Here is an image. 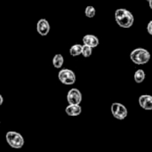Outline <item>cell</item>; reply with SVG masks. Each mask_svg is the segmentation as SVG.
I'll use <instances>...</instances> for the list:
<instances>
[{
    "label": "cell",
    "mask_w": 152,
    "mask_h": 152,
    "mask_svg": "<svg viewBox=\"0 0 152 152\" xmlns=\"http://www.w3.org/2000/svg\"><path fill=\"white\" fill-rule=\"evenodd\" d=\"M115 19L117 23L118 24V26H120L121 28H131L134 24V16L131 13V12H129L126 9L124 8H120L116 10L115 12Z\"/></svg>",
    "instance_id": "obj_1"
},
{
    "label": "cell",
    "mask_w": 152,
    "mask_h": 152,
    "mask_svg": "<svg viewBox=\"0 0 152 152\" xmlns=\"http://www.w3.org/2000/svg\"><path fill=\"white\" fill-rule=\"evenodd\" d=\"M130 58L134 63L137 65H143L150 61L151 53L148 50L144 48H136L134 51H132Z\"/></svg>",
    "instance_id": "obj_2"
},
{
    "label": "cell",
    "mask_w": 152,
    "mask_h": 152,
    "mask_svg": "<svg viewBox=\"0 0 152 152\" xmlns=\"http://www.w3.org/2000/svg\"><path fill=\"white\" fill-rule=\"evenodd\" d=\"M5 139L7 143L13 149H20L24 145V139L22 135L17 132H8L5 135Z\"/></svg>",
    "instance_id": "obj_3"
},
{
    "label": "cell",
    "mask_w": 152,
    "mask_h": 152,
    "mask_svg": "<svg viewBox=\"0 0 152 152\" xmlns=\"http://www.w3.org/2000/svg\"><path fill=\"white\" fill-rule=\"evenodd\" d=\"M58 78L62 84H64L66 86L73 85L76 82L75 73L71 69H61L58 74Z\"/></svg>",
    "instance_id": "obj_4"
},
{
    "label": "cell",
    "mask_w": 152,
    "mask_h": 152,
    "mask_svg": "<svg viewBox=\"0 0 152 152\" xmlns=\"http://www.w3.org/2000/svg\"><path fill=\"white\" fill-rule=\"evenodd\" d=\"M110 110H111V113H112L113 117L117 119L124 120L127 117V114H128L127 110L121 103H118V102L112 103Z\"/></svg>",
    "instance_id": "obj_5"
},
{
    "label": "cell",
    "mask_w": 152,
    "mask_h": 152,
    "mask_svg": "<svg viewBox=\"0 0 152 152\" xmlns=\"http://www.w3.org/2000/svg\"><path fill=\"white\" fill-rule=\"evenodd\" d=\"M67 101L69 104H80V102H82L81 92L77 88L69 90L67 94Z\"/></svg>",
    "instance_id": "obj_6"
},
{
    "label": "cell",
    "mask_w": 152,
    "mask_h": 152,
    "mask_svg": "<svg viewBox=\"0 0 152 152\" xmlns=\"http://www.w3.org/2000/svg\"><path fill=\"white\" fill-rule=\"evenodd\" d=\"M50 28H51L50 24L46 20L41 19L38 20V22L37 24V30L41 36H46L49 33Z\"/></svg>",
    "instance_id": "obj_7"
},
{
    "label": "cell",
    "mask_w": 152,
    "mask_h": 152,
    "mask_svg": "<svg viewBox=\"0 0 152 152\" xmlns=\"http://www.w3.org/2000/svg\"><path fill=\"white\" fill-rule=\"evenodd\" d=\"M139 104L145 110H152V96L149 94L141 95L139 98Z\"/></svg>",
    "instance_id": "obj_8"
},
{
    "label": "cell",
    "mask_w": 152,
    "mask_h": 152,
    "mask_svg": "<svg viewBox=\"0 0 152 152\" xmlns=\"http://www.w3.org/2000/svg\"><path fill=\"white\" fill-rule=\"evenodd\" d=\"M66 113L70 116V117H77L81 114L82 112V108L80 107L79 104H69L66 108Z\"/></svg>",
    "instance_id": "obj_9"
},
{
    "label": "cell",
    "mask_w": 152,
    "mask_h": 152,
    "mask_svg": "<svg viewBox=\"0 0 152 152\" xmlns=\"http://www.w3.org/2000/svg\"><path fill=\"white\" fill-rule=\"evenodd\" d=\"M83 43L84 45H89L93 48L97 47L99 45V39L97 37L94 36V35H86L83 37Z\"/></svg>",
    "instance_id": "obj_10"
},
{
    "label": "cell",
    "mask_w": 152,
    "mask_h": 152,
    "mask_svg": "<svg viewBox=\"0 0 152 152\" xmlns=\"http://www.w3.org/2000/svg\"><path fill=\"white\" fill-rule=\"evenodd\" d=\"M64 63V58L61 54H56L53 59V67L56 69H60L63 66Z\"/></svg>",
    "instance_id": "obj_11"
},
{
    "label": "cell",
    "mask_w": 152,
    "mask_h": 152,
    "mask_svg": "<svg viewBox=\"0 0 152 152\" xmlns=\"http://www.w3.org/2000/svg\"><path fill=\"white\" fill-rule=\"evenodd\" d=\"M82 49H83V45H74L73 46H71V48L69 49V53L71 56L76 57L78 56L79 54H82Z\"/></svg>",
    "instance_id": "obj_12"
},
{
    "label": "cell",
    "mask_w": 152,
    "mask_h": 152,
    "mask_svg": "<svg viewBox=\"0 0 152 152\" xmlns=\"http://www.w3.org/2000/svg\"><path fill=\"white\" fill-rule=\"evenodd\" d=\"M134 81L136 83H138V84L142 83L144 81V79H145V72H144V70H142V69L136 70L135 73H134Z\"/></svg>",
    "instance_id": "obj_13"
},
{
    "label": "cell",
    "mask_w": 152,
    "mask_h": 152,
    "mask_svg": "<svg viewBox=\"0 0 152 152\" xmlns=\"http://www.w3.org/2000/svg\"><path fill=\"white\" fill-rule=\"evenodd\" d=\"M93 47L89 46V45H83V49H82V55L86 58L87 57H90L92 55V53H93V50H92Z\"/></svg>",
    "instance_id": "obj_14"
},
{
    "label": "cell",
    "mask_w": 152,
    "mask_h": 152,
    "mask_svg": "<svg viewBox=\"0 0 152 152\" xmlns=\"http://www.w3.org/2000/svg\"><path fill=\"white\" fill-rule=\"evenodd\" d=\"M95 12H96L95 8H94V6H91V5L87 6V7L86 8V10H85V13H86V17H88V18H93V17H94V16H95Z\"/></svg>",
    "instance_id": "obj_15"
},
{
    "label": "cell",
    "mask_w": 152,
    "mask_h": 152,
    "mask_svg": "<svg viewBox=\"0 0 152 152\" xmlns=\"http://www.w3.org/2000/svg\"><path fill=\"white\" fill-rule=\"evenodd\" d=\"M147 31L150 35L152 36V20H151L149 23H148V26H147Z\"/></svg>",
    "instance_id": "obj_16"
},
{
    "label": "cell",
    "mask_w": 152,
    "mask_h": 152,
    "mask_svg": "<svg viewBox=\"0 0 152 152\" xmlns=\"http://www.w3.org/2000/svg\"><path fill=\"white\" fill-rule=\"evenodd\" d=\"M3 102H4V99H3V96L0 94V105L3 104Z\"/></svg>",
    "instance_id": "obj_17"
},
{
    "label": "cell",
    "mask_w": 152,
    "mask_h": 152,
    "mask_svg": "<svg viewBox=\"0 0 152 152\" xmlns=\"http://www.w3.org/2000/svg\"><path fill=\"white\" fill-rule=\"evenodd\" d=\"M149 4H150V7H151V9L152 10V0H150V1H149Z\"/></svg>",
    "instance_id": "obj_18"
},
{
    "label": "cell",
    "mask_w": 152,
    "mask_h": 152,
    "mask_svg": "<svg viewBox=\"0 0 152 152\" xmlns=\"http://www.w3.org/2000/svg\"><path fill=\"white\" fill-rule=\"evenodd\" d=\"M147 1H148V2H149V1H150V0H147Z\"/></svg>",
    "instance_id": "obj_19"
}]
</instances>
